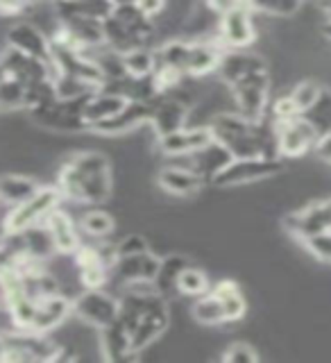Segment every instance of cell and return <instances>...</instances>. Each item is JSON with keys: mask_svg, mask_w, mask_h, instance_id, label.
<instances>
[{"mask_svg": "<svg viewBox=\"0 0 331 363\" xmlns=\"http://www.w3.org/2000/svg\"><path fill=\"white\" fill-rule=\"evenodd\" d=\"M64 200L100 204L111 193L109 159L100 152H77L62 164L55 182Z\"/></svg>", "mask_w": 331, "mask_h": 363, "instance_id": "cell-1", "label": "cell"}, {"mask_svg": "<svg viewBox=\"0 0 331 363\" xmlns=\"http://www.w3.org/2000/svg\"><path fill=\"white\" fill-rule=\"evenodd\" d=\"M213 141L230 155V159L241 157H279L275 128L266 118L247 121L241 113H218L209 123Z\"/></svg>", "mask_w": 331, "mask_h": 363, "instance_id": "cell-2", "label": "cell"}, {"mask_svg": "<svg viewBox=\"0 0 331 363\" xmlns=\"http://www.w3.org/2000/svg\"><path fill=\"white\" fill-rule=\"evenodd\" d=\"M281 159L279 157H241V159H227V162L211 175L213 184L218 186H236L247 184V182L268 179L281 173Z\"/></svg>", "mask_w": 331, "mask_h": 363, "instance_id": "cell-3", "label": "cell"}, {"mask_svg": "<svg viewBox=\"0 0 331 363\" xmlns=\"http://www.w3.org/2000/svg\"><path fill=\"white\" fill-rule=\"evenodd\" d=\"M64 202L62 193L57 186H39V191L23 200L16 207H9V213L3 220V232H23L28 227L41 225L52 209Z\"/></svg>", "mask_w": 331, "mask_h": 363, "instance_id": "cell-4", "label": "cell"}, {"mask_svg": "<svg viewBox=\"0 0 331 363\" xmlns=\"http://www.w3.org/2000/svg\"><path fill=\"white\" fill-rule=\"evenodd\" d=\"M170 323V313H168V304L164 300V295L157 289L147 293L145 304L141 309L139 320H136L132 329V350L139 354L147 345H152L155 340L166 332V327Z\"/></svg>", "mask_w": 331, "mask_h": 363, "instance_id": "cell-5", "label": "cell"}, {"mask_svg": "<svg viewBox=\"0 0 331 363\" xmlns=\"http://www.w3.org/2000/svg\"><path fill=\"white\" fill-rule=\"evenodd\" d=\"M236 100L238 113L247 121H261L268 113V98H270V73L261 71L238 79L230 86Z\"/></svg>", "mask_w": 331, "mask_h": 363, "instance_id": "cell-6", "label": "cell"}, {"mask_svg": "<svg viewBox=\"0 0 331 363\" xmlns=\"http://www.w3.org/2000/svg\"><path fill=\"white\" fill-rule=\"evenodd\" d=\"M71 257L75 261L77 275L84 289H102L109 281L113 250H105L94 243H79V247Z\"/></svg>", "mask_w": 331, "mask_h": 363, "instance_id": "cell-7", "label": "cell"}, {"mask_svg": "<svg viewBox=\"0 0 331 363\" xmlns=\"http://www.w3.org/2000/svg\"><path fill=\"white\" fill-rule=\"evenodd\" d=\"M272 128H275V141H277L279 157H302L306 152H311L315 141L320 139L318 130L302 116V113L291 121L272 123Z\"/></svg>", "mask_w": 331, "mask_h": 363, "instance_id": "cell-8", "label": "cell"}, {"mask_svg": "<svg viewBox=\"0 0 331 363\" xmlns=\"http://www.w3.org/2000/svg\"><path fill=\"white\" fill-rule=\"evenodd\" d=\"M86 98L79 100H60L55 98L48 105H43L39 109H32L30 116L32 121L41 125V128L50 130H62V132H77L86 130V125L82 121V105Z\"/></svg>", "mask_w": 331, "mask_h": 363, "instance_id": "cell-9", "label": "cell"}, {"mask_svg": "<svg viewBox=\"0 0 331 363\" xmlns=\"http://www.w3.org/2000/svg\"><path fill=\"white\" fill-rule=\"evenodd\" d=\"M252 14L254 11L243 3L236 9L227 11L225 16H220V26L215 37L225 45V50H245L247 45L254 43L257 28H254Z\"/></svg>", "mask_w": 331, "mask_h": 363, "instance_id": "cell-10", "label": "cell"}, {"mask_svg": "<svg viewBox=\"0 0 331 363\" xmlns=\"http://www.w3.org/2000/svg\"><path fill=\"white\" fill-rule=\"evenodd\" d=\"M159 268H162V259L152 255L150 250H145V252H139V255L113 257L111 261V275L123 284H130V286L155 284Z\"/></svg>", "mask_w": 331, "mask_h": 363, "instance_id": "cell-11", "label": "cell"}, {"mask_svg": "<svg viewBox=\"0 0 331 363\" xmlns=\"http://www.w3.org/2000/svg\"><path fill=\"white\" fill-rule=\"evenodd\" d=\"M73 313L94 327H105L118 315V302L102 289H86L73 302Z\"/></svg>", "mask_w": 331, "mask_h": 363, "instance_id": "cell-12", "label": "cell"}, {"mask_svg": "<svg viewBox=\"0 0 331 363\" xmlns=\"http://www.w3.org/2000/svg\"><path fill=\"white\" fill-rule=\"evenodd\" d=\"M7 48H14L23 55H30L34 60H41L45 64H50L52 48L48 34H43L34 23H16L7 32Z\"/></svg>", "mask_w": 331, "mask_h": 363, "instance_id": "cell-13", "label": "cell"}, {"mask_svg": "<svg viewBox=\"0 0 331 363\" xmlns=\"http://www.w3.org/2000/svg\"><path fill=\"white\" fill-rule=\"evenodd\" d=\"M0 64L7 71L9 77L18 79L23 86H30L34 82L52 79V66L41 60H34L30 55H23L14 48H5L0 52Z\"/></svg>", "mask_w": 331, "mask_h": 363, "instance_id": "cell-14", "label": "cell"}, {"mask_svg": "<svg viewBox=\"0 0 331 363\" xmlns=\"http://www.w3.org/2000/svg\"><path fill=\"white\" fill-rule=\"evenodd\" d=\"M225 52L227 50H225V45L218 41V37L189 41V52H186V64H184L186 77L215 73V71H218V64H220Z\"/></svg>", "mask_w": 331, "mask_h": 363, "instance_id": "cell-15", "label": "cell"}, {"mask_svg": "<svg viewBox=\"0 0 331 363\" xmlns=\"http://www.w3.org/2000/svg\"><path fill=\"white\" fill-rule=\"evenodd\" d=\"M211 143H213V134L209 130V125H200V128H186L184 125L181 130L159 139V147H162V152L168 157L196 155Z\"/></svg>", "mask_w": 331, "mask_h": 363, "instance_id": "cell-16", "label": "cell"}, {"mask_svg": "<svg viewBox=\"0 0 331 363\" xmlns=\"http://www.w3.org/2000/svg\"><path fill=\"white\" fill-rule=\"evenodd\" d=\"M284 227L295 238H302L306 234H318V232H331V200L309 204V207L286 216Z\"/></svg>", "mask_w": 331, "mask_h": 363, "instance_id": "cell-17", "label": "cell"}, {"mask_svg": "<svg viewBox=\"0 0 331 363\" xmlns=\"http://www.w3.org/2000/svg\"><path fill=\"white\" fill-rule=\"evenodd\" d=\"M152 102H141V100H128L125 105L113 113L111 118H107L105 123H98L96 130L100 134H123V132H130L134 128H139L143 123H150L152 116Z\"/></svg>", "mask_w": 331, "mask_h": 363, "instance_id": "cell-18", "label": "cell"}, {"mask_svg": "<svg viewBox=\"0 0 331 363\" xmlns=\"http://www.w3.org/2000/svg\"><path fill=\"white\" fill-rule=\"evenodd\" d=\"M186 118H189V109L181 100L173 96H159L155 100L150 125H152V132L157 134V139L181 130L186 125Z\"/></svg>", "mask_w": 331, "mask_h": 363, "instance_id": "cell-19", "label": "cell"}, {"mask_svg": "<svg viewBox=\"0 0 331 363\" xmlns=\"http://www.w3.org/2000/svg\"><path fill=\"white\" fill-rule=\"evenodd\" d=\"M71 313H73V302L68 300L66 295L55 293V295H48V298H41L37 300V306H34L30 332L48 334L55 327H60Z\"/></svg>", "mask_w": 331, "mask_h": 363, "instance_id": "cell-20", "label": "cell"}, {"mask_svg": "<svg viewBox=\"0 0 331 363\" xmlns=\"http://www.w3.org/2000/svg\"><path fill=\"white\" fill-rule=\"evenodd\" d=\"M43 225H45V230H48V234L52 238L57 255H73L75 250L79 247V243H82L77 223L62 209V204L45 216Z\"/></svg>", "mask_w": 331, "mask_h": 363, "instance_id": "cell-21", "label": "cell"}, {"mask_svg": "<svg viewBox=\"0 0 331 363\" xmlns=\"http://www.w3.org/2000/svg\"><path fill=\"white\" fill-rule=\"evenodd\" d=\"M261 71H268V64L261 55L245 52V50H227L215 73L220 75V79L227 86H232L238 79H243L252 73H261Z\"/></svg>", "mask_w": 331, "mask_h": 363, "instance_id": "cell-22", "label": "cell"}, {"mask_svg": "<svg viewBox=\"0 0 331 363\" xmlns=\"http://www.w3.org/2000/svg\"><path fill=\"white\" fill-rule=\"evenodd\" d=\"M100 345H102V354H105L107 361H132L139 357L132 350L130 329L125 327L118 318L111 320L109 325L100 327Z\"/></svg>", "mask_w": 331, "mask_h": 363, "instance_id": "cell-23", "label": "cell"}, {"mask_svg": "<svg viewBox=\"0 0 331 363\" xmlns=\"http://www.w3.org/2000/svg\"><path fill=\"white\" fill-rule=\"evenodd\" d=\"M125 98L116 96V94H109V91H94L82 105V121L86 128H96L98 123H105L107 118H111L123 105H125Z\"/></svg>", "mask_w": 331, "mask_h": 363, "instance_id": "cell-24", "label": "cell"}, {"mask_svg": "<svg viewBox=\"0 0 331 363\" xmlns=\"http://www.w3.org/2000/svg\"><path fill=\"white\" fill-rule=\"evenodd\" d=\"M157 182H159V186L168 193H173V196H196L204 184L202 175H198L196 170L177 168V166H166L159 170Z\"/></svg>", "mask_w": 331, "mask_h": 363, "instance_id": "cell-25", "label": "cell"}, {"mask_svg": "<svg viewBox=\"0 0 331 363\" xmlns=\"http://www.w3.org/2000/svg\"><path fill=\"white\" fill-rule=\"evenodd\" d=\"M102 37H105L107 48L113 50V52H118V55H125V52H130L134 48L147 45V43H143L139 37H136V34H132L128 28H125L113 14L102 18Z\"/></svg>", "mask_w": 331, "mask_h": 363, "instance_id": "cell-26", "label": "cell"}, {"mask_svg": "<svg viewBox=\"0 0 331 363\" xmlns=\"http://www.w3.org/2000/svg\"><path fill=\"white\" fill-rule=\"evenodd\" d=\"M39 182L32 179L28 175H0V202L9 204V207H16L23 200H28L30 196L39 191Z\"/></svg>", "mask_w": 331, "mask_h": 363, "instance_id": "cell-27", "label": "cell"}, {"mask_svg": "<svg viewBox=\"0 0 331 363\" xmlns=\"http://www.w3.org/2000/svg\"><path fill=\"white\" fill-rule=\"evenodd\" d=\"M209 291L223 302L225 320L227 323H236V320H241V318L245 315L247 304H245V298H243V293H241V286H238L236 281L220 279L218 284H213Z\"/></svg>", "mask_w": 331, "mask_h": 363, "instance_id": "cell-28", "label": "cell"}, {"mask_svg": "<svg viewBox=\"0 0 331 363\" xmlns=\"http://www.w3.org/2000/svg\"><path fill=\"white\" fill-rule=\"evenodd\" d=\"M111 14L116 16L125 28H128L132 34H136L143 43H147L150 41V37H152V32H155V28H152V18H147L143 11L136 7L134 3H125V5H113V9H111Z\"/></svg>", "mask_w": 331, "mask_h": 363, "instance_id": "cell-29", "label": "cell"}, {"mask_svg": "<svg viewBox=\"0 0 331 363\" xmlns=\"http://www.w3.org/2000/svg\"><path fill=\"white\" fill-rule=\"evenodd\" d=\"M175 289L181 295H189V298H200V295H204V293L211 289V284H209V277L204 275V270L186 264L184 268L177 272Z\"/></svg>", "mask_w": 331, "mask_h": 363, "instance_id": "cell-30", "label": "cell"}, {"mask_svg": "<svg viewBox=\"0 0 331 363\" xmlns=\"http://www.w3.org/2000/svg\"><path fill=\"white\" fill-rule=\"evenodd\" d=\"M193 318H196L200 325H223V323H227L223 302L215 298L211 291H207L196 300V304H193Z\"/></svg>", "mask_w": 331, "mask_h": 363, "instance_id": "cell-31", "label": "cell"}, {"mask_svg": "<svg viewBox=\"0 0 331 363\" xmlns=\"http://www.w3.org/2000/svg\"><path fill=\"white\" fill-rule=\"evenodd\" d=\"M125 73L132 77H150L155 71V52L147 50V45H141V48H134L130 52L120 55Z\"/></svg>", "mask_w": 331, "mask_h": 363, "instance_id": "cell-32", "label": "cell"}, {"mask_svg": "<svg viewBox=\"0 0 331 363\" xmlns=\"http://www.w3.org/2000/svg\"><path fill=\"white\" fill-rule=\"evenodd\" d=\"M113 218L107 213V211H100V209H94V211H86L82 218H79V232H84L86 236L96 238H107L111 232H113Z\"/></svg>", "mask_w": 331, "mask_h": 363, "instance_id": "cell-33", "label": "cell"}, {"mask_svg": "<svg viewBox=\"0 0 331 363\" xmlns=\"http://www.w3.org/2000/svg\"><path fill=\"white\" fill-rule=\"evenodd\" d=\"M302 116L313 125L320 136L327 134V132H331V91L329 89H322L320 98H318L313 102V107L306 109Z\"/></svg>", "mask_w": 331, "mask_h": 363, "instance_id": "cell-34", "label": "cell"}, {"mask_svg": "<svg viewBox=\"0 0 331 363\" xmlns=\"http://www.w3.org/2000/svg\"><path fill=\"white\" fill-rule=\"evenodd\" d=\"M245 5L252 11H261V14L270 16H293L298 14L300 0H245Z\"/></svg>", "mask_w": 331, "mask_h": 363, "instance_id": "cell-35", "label": "cell"}, {"mask_svg": "<svg viewBox=\"0 0 331 363\" xmlns=\"http://www.w3.org/2000/svg\"><path fill=\"white\" fill-rule=\"evenodd\" d=\"M322 89L325 86H320L318 82H311V79H304V82H300V84H295L293 86V91H291V100L295 102V107L300 109V113H304L309 107H313V102L320 98V94H322Z\"/></svg>", "mask_w": 331, "mask_h": 363, "instance_id": "cell-36", "label": "cell"}, {"mask_svg": "<svg viewBox=\"0 0 331 363\" xmlns=\"http://www.w3.org/2000/svg\"><path fill=\"white\" fill-rule=\"evenodd\" d=\"M189 264V261L184 257H179V255H173V257H168V259H162V268H159V275L155 279L152 286L162 293L166 286H170L173 284L175 286V277H177V272L184 268Z\"/></svg>", "mask_w": 331, "mask_h": 363, "instance_id": "cell-37", "label": "cell"}, {"mask_svg": "<svg viewBox=\"0 0 331 363\" xmlns=\"http://www.w3.org/2000/svg\"><path fill=\"white\" fill-rule=\"evenodd\" d=\"M298 241L309 250V252L320 259V261H329L331 264V232H318V234H306Z\"/></svg>", "mask_w": 331, "mask_h": 363, "instance_id": "cell-38", "label": "cell"}, {"mask_svg": "<svg viewBox=\"0 0 331 363\" xmlns=\"http://www.w3.org/2000/svg\"><path fill=\"white\" fill-rule=\"evenodd\" d=\"M266 116H268L270 123H284V121H291L295 116H300V109L295 107V102L291 100V96H281L268 107Z\"/></svg>", "mask_w": 331, "mask_h": 363, "instance_id": "cell-39", "label": "cell"}, {"mask_svg": "<svg viewBox=\"0 0 331 363\" xmlns=\"http://www.w3.org/2000/svg\"><path fill=\"white\" fill-rule=\"evenodd\" d=\"M147 247V241L139 234H132V236H125L123 241L113 247V257H128V255H139V252H145Z\"/></svg>", "mask_w": 331, "mask_h": 363, "instance_id": "cell-40", "label": "cell"}, {"mask_svg": "<svg viewBox=\"0 0 331 363\" xmlns=\"http://www.w3.org/2000/svg\"><path fill=\"white\" fill-rule=\"evenodd\" d=\"M220 359L227 361V363H252V361L259 359V354L249 345H245V343H234L230 350L223 352Z\"/></svg>", "mask_w": 331, "mask_h": 363, "instance_id": "cell-41", "label": "cell"}, {"mask_svg": "<svg viewBox=\"0 0 331 363\" xmlns=\"http://www.w3.org/2000/svg\"><path fill=\"white\" fill-rule=\"evenodd\" d=\"M134 5L139 7L147 18H155L166 9V0H134Z\"/></svg>", "mask_w": 331, "mask_h": 363, "instance_id": "cell-42", "label": "cell"}, {"mask_svg": "<svg viewBox=\"0 0 331 363\" xmlns=\"http://www.w3.org/2000/svg\"><path fill=\"white\" fill-rule=\"evenodd\" d=\"M245 0H207V7L213 11L215 16H225L227 11L236 9L238 5H243Z\"/></svg>", "mask_w": 331, "mask_h": 363, "instance_id": "cell-43", "label": "cell"}, {"mask_svg": "<svg viewBox=\"0 0 331 363\" xmlns=\"http://www.w3.org/2000/svg\"><path fill=\"white\" fill-rule=\"evenodd\" d=\"M313 152L320 157V159H325V162H331V132L322 134L320 139L315 141Z\"/></svg>", "mask_w": 331, "mask_h": 363, "instance_id": "cell-44", "label": "cell"}, {"mask_svg": "<svg viewBox=\"0 0 331 363\" xmlns=\"http://www.w3.org/2000/svg\"><path fill=\"white\" fill-rule=\"evenodd\" d=\"M322 34H325V37L331 41V18H327V21H325V26H322Z\"/></svg>", "mask_w": 331, "mask_h": 363, "instance_id": "cell-45", "label": "cell"}, {"mask_svg": "<svg viewBox=\"0 0 331 363\" xmlns=\"http://www.w3.org/2000/svg\"><path fill=\"white\" fill-rule=\"evenodd\" d=\"M3 354H5V338H3V329H0V363H3Z\"/></svg>", "mask_w": 331, "mask_h": 363, "instance_id": "cell-46", "label": "cell"}, {"mask_svg": "<svg viewBox=\"0 0 331 363\" xmlns=\"http://www.w3.org/2000/svg\"><path fill=\"white\" fill-rule=\"evenodd\" d=\"M125 3H134V0H111V5H125Z\"/></svg>", "mask_w": 331, "mask_h": 363, "instance_id": "cell-47", "label": "cell"}, {"mask_svg": "<svg viewBox=\"0 0 331 363\" xmlns=\"http://www.w3.org/2000/svg\"><path fill=\"white\" fill-rule=\"evenodd\" d=\"M34 3H50V5H57L60 0H34Z\"/></svg>", "mask_w": 331, "mask_h": 363, "instance_id": "cell-48", "label": "cell"}, {"mask_svg": "<svg viewBox=\"0 0 331 363\" xmlns=\"http://www.w3.org/2000/svg\"><path fill=\"white\" fill-rule=\"evenodd\" d=\"M300 3H304V0H300Z\"/></svg>", "mask_w": 331, "mask_h": 363, "instance_id": "cell-49", "label": "cell"}]
</instances>
